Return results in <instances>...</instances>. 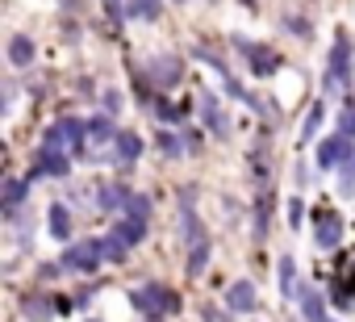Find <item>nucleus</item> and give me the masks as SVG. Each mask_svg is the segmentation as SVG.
Returning a JSON list of instances; mask_svg holds the SVG:
<instances>
[{
  "label": "nucleus",
  "mask_w": 355,
  "mask_h": 322,
  "mask_svg": "<svg viewBox=\"0 0 355 322\" xmlns=\"http://www.w3.org/2000/svg\"><path fill=\"white\" fill-rule=\"evenodd\" d=\"M130 301H134L142 314H175V310H180V297H175L171 289H163V285H142Z\"/></svg>",
  "instance_id": "obj_1"
},
{
  "label": "nucleus",
  "mask_w": 355,
  "mask_h": 322,
  "mask_svg": "<svg viewBox=\"0 0 355 322\" xmlns=\"http://www.w3.org/2000/svg\"><path fill=\"white\" fill-rule=\"evenodd\" d=\"M347 76H351V38L338 34L330 46V63H326V88H343Z\"/></svg>",
  "instance_id": "obj_2"
},
{
  "label": "nucleus",
  "mask_w": 355,
  "mask_h": 322,
  "mask_svg": "<svg viewBox=\"0 0 355 322\" xmlns=\"http://www.w3.org/2000/svg\"><path fill=\"white\" fill-rule=\"evenodd\" d=\"M84 130H88V126H84L80 117H59V121L46 130L42 146H46V151H67V146H76V142L84 138Z\"/></svg>",
  "instance_id": "obj_3"
},
{
  "label": "nucleus",
  "mask_w": 355,
  "mask_h": 322,
  "mask_svg": "<svg viewBox=\"0 0 355 322\" xmlns=\"http://www.w3.org/2000/svg\"><path fill=\"white\" fill-rule=\"evenodd\" d=\"M101 260H105V251H101V239L92 243H71L67 251H63V268H71V272H96L101 268Z\"/></svg>",
  "instance_id": "obj_4"
},
{
  "label": "nucleus",
  "mask_w": 355,
  "mask_h": 322,
  "mask_svg": "<svg viewBox=\"0 0 355 322\" xmlns=\"http://www.w3.org/2000/svg\"><path fill=\"white\" fill-rule=\"evenodd\" d=\"M351 151H355V146H351V142H347L343 134L326 138V142L318 146V168H322V172H330V168H343V159H347Z\"/></svg>",
  "instance_id": "obj_5"
},
{
  "label": "nucleus",
  "mask_w": 355,
  "mask_h": 322,
  "mask_svg": "<svg viewBox=\"0 0 355 322\" xmlns=\"http://www.w3.org/2000/svg\"><path fill=\"white\" fill-rule=\"evenodd\" d=\"M313 222H318V235H313V239H318V247H322V251H330V247L343 239V218H338L334 210H318V218H313Z\"/></svg>",
  "instance_id": "obj_6"
},
{
  "label": "nucleus",
  "mask_w": 355,
  "mask_h": 322,
  "mask_svg": "<svg viewBox=\"0 0 355 322\" xmlns=\"http://www.w3.org/2000/svg\"><path fill=\"white\" fill-rule=\"evenodd\" d=\"M180 76H184V67H180V59H175V55H159V59H150V80L155 84H163V88H175V84H180Z\"/></svg>",
  "instance_id": "obj_7"
},
{
  "label": "nucleus",
  "mask_w": 355,
  "mask_h": 322,
  "mask_svg": "<svg viewBox=\"0 0 355 322\" xmlns=\"http://www.w3.org/2000/svg\"><path fill=\"white\" fill-rule=\"evenodd\" d=\"M226 310L230 314H251L255 310V285L251 280H234L226 289Z\"/></svg>",
  "instance_id": "obj_8"
},
{
  "label": "nucleus",
  "mask_w": 355,
  "mask_h": 322,
  "mask_svg": "<svg viewBox=\"0 0 355 322\" xmlns=\"http://www.w3.org/2000/svg\"><path fill=\"white\" fill-rule=\"evenodd\" d=\"M67 168H71L67 164V151H46L42 146L38 151V164H34V180L38 176H67Z\"/></svg>",
  "instance_id": "obj_9"
},
{
  "label": "nucleus",
  "mask_w": 355,
  "mask_h": 322,
  "mask_svg": "<svg viewBox=\"0 0 355 322\" xmlns=\"http://www.w3.org/2000/svg\"><path fill=\"white\" fill-rule=\"evenodd\" d=\"M201 117H205V126L218 134V138H230V126H226V113H222V105L209 96V92H201Z\"/></svg>",
  "instance_id": "obj_10"
},
{
  "label": "nucleus",
  "mask_w": 355,
  "mask_h": 322,
  "mask_svg": "<svg viewBox=\"0 0 355 322\" xmlns=\"http://www.w3.org/2000/svg\"><path fill=\"white\" fill-rule=\"evenodd\" d=\"M180 218H184V239L197 247V243L205 239V230H201V222H197V210H193V189H184V193H180Z\"/></svg>",
  "instance_id": "obj_11"
},
{
  "label": "nucleus",
  "mask_w": 355,
  "mask_h": 322,
  "mask_svg": "<svg viewBox=\"0 0 355 322\" xmlns=\"http://www.w3.org/2000/svg\"><path fill=\"white\" fill-rule=\"evenodd\" d=\"M297 305H301V318H305V322H330V318H326V305H322V297H318L309 285H301V293H297Z\"/></svg>",
  "instance_id": "obj_12"
},
{
  "label": "nucleus",
  "mask_w": 355,
  "mask_h": 322,
  "mask_svg": "<svg viewBox=\"0 0 355 322\" xmlns=\"http://www.w3.org/2000/svg\"><path fill=\"white\" fill-rule=\"evenodd\" d=\"M9 63H13V67H30V63H34V42H30L26 34H13V38H9Z\"/></svg>",
  "instance_id": "obj_13"
},
{
  "label": "nucleus",
  "mask_w": 355,
  "mask_h": 322,
  "mask_svg": "<svg viewBox=\"0 0 355 322\" xmlns=\"http://www.w3.org/2000/svg\"><path fill=\"white\" fill-rule=\"evenodd\" d=\"M96 205L101 210H117V205H130V193L121 185H101L96 189Z\"/></svg>",
  "instance_id": "obj_14"
},
{
  "label": "nucleus",
  "mask_w": 355,
  "mask_h": 322,
  "mask_svg": "<svg viewBox=\"0 0 355 322\" xmlns=\"http://www.w3.org/2000/svg\"><path fill=\"white\" fill-rule=\"evenodd\" d=\"M113 235H117V239H121L125 247H138V243L146 239V222H142V218H125V222H121V226H117Z\"/></svg>",
  "instance_id": "obj_15"
},
{
  "label": "nucleus",
  "mask_w": 355,
  "mask_h": 322,
  "mask_svg": "<svg viewBox=\"0 0 355 322\" xmlns=\"http://www.w3.org/2000/svg\"><path fill=\"white\" fill-rule=\"evenodd\" d=\"M117 155H121V164H134V159L142 155V138L130 134V130H121L117 134Z\"/></svg>",
  "instance_id": "obj_16"
},
{
  "label": "nucleus",
  "mask_w": 355,
  "mask_h": 322,
  "mask_svg": "<svg viewBox=\"0 0 355 322\" xmlns=\"http://www.w3.org/2000/svg\"><path fill=\"white\" fill-rule=\"evenodd\" d=\"M117 134H121V130H113L109 117H92V121H88V138L101 142V146H105V142H117Z\"/></svg>",
  "instance_id": "obj_17"
},
{
  "label": "nucleus",
  "mask_w": 355,
  "mask_h": 322,
  "mask_svg": "<svg viewBox=\"0 0 355 322\" xmlns=\"http://www.w3.org/2000/svg\"><path fill=\"white\" fill-rule=\"evenodd\" d=\"M67 235H71V218H67V210L55 201V205H51V239L67 243Z\"/></svg>",
  "instance_id": "obj_18"
},
{
  "label": "nucleus",
  "mask_w": 355,
  "mask_h": 322,
  "mask_svg": "<svg viewBox=\"0 0 355 322\" xmlns=\"http://www.w3.org/2000/svg\"><path fill=\"white\" fill-rule=\"evenodd\" d=\"M280 289H284V297H297V260L293 255H280Z\"/></svg>",
  "instance_id": "obj_19"
},
{
  "label": "nucleus",
  "mask_w": 355,
  "mask_h": 322,
  "mask_svg": "<svg viewBox=\"0 0 355 322\" xmlns=\"http://www.w3.org/2000/svg\"><path fill=\"white\" fill-rule=\"evenodd\" d=\"M205 264H209V239H201V243L193 247V255H189V276H201Z\"/></svg>",
  "instance_id": "obj_20"
},
{
  "label": "nucleus",
  "mask_w": 355,
  "mask_h": 322,
  "mask_svg": "<svg viewBox=\"0 0 355 322\" xmlns=\"http://www.w3.org/2000/svg\"><path fill=\"white\" fill-rule=\"evenodd\" d=\"M243 51L255 59V71H259V76H263V71H276V67H272V63H276V55H272V51H259V46H251V42H243Z\"/></svg>",
  "instance_id": "obj_21"
},
{
  "label": "nucleus",
  "mask_w": 355,
  "mask_h": 322,
  "mask_svg": "<svg viewBox=\"0 0 355 322\" xmlns=\"http://www.w3.org/2000/svg\"><path fill=\"white\" fill-rule=\"evenodd\" d=\"M322 117H326V109H322V105H313V109H309V117H305V126H301V142H309V138L322 130Z\"/></svg>",
  "instance_id": "obj_22"
},
{
  "label": "nucleus",
  "mask_w": 355,
  "mask_h": 322,
  "mask_svg": "<svg viewBox=\"0 0 355 322\" xmlns=\"http://www.w3.org/2000/svg\"><path fill=\"white\" fill-rule=\"evenodd\" d=\"M338 189H343V197H351V193H355V151L343 159V180H338Z\"/></svg>",
  "instance_id": "obj_23"
},
{
  "label": "nucleus",
  "mask_w": 355,
  "mask_h": 322,
  "mask_svg": "<svg viewBox=\"0 0 355 322\" xmlns=\"http://www.w3.org/2000/svg\"><path fill=\"white\" fill-rule=\"evenodd\" d=\"M26 201V180H9L5 185V210H17Z\"/></svg>",
  "instance_id": "obj_24"
},
{
  "label": "nucleus",
  "mask_w": 355,
  "mask_h": 322,
  "mask_svg": "<svg viewBox=\"0 0 355 322\" xmlns=\"http://www.w3.org/2000/svg\"><path fill=\"white\" fill-rule=\"evenodd\" d=\"M101 251H105V260H125V243L117 235H105L101 239Z\"/></svg>",
  "instance_id": "obj_25"
},
{
  "label": "nucleus",
  "mask_w": 355,
  "mask_h": 322,
  "mask_svg": "<svg viewBox=\"0 0 355 322\" xmlns=\"http://www.w3.org/2000/svg\"><path fill=\"white\" fill-rule=\"evenodd\" d=\"M338 134H343V138H347V142H351V138H355V105H347V109H343V113H338Z\"/></svg>",
  "instance_id": "obj_26"
},
{
  "label": "nucleus",
  "mask_w": 355,
  "mask_h": 322,
  "mask_svg": "<svg viewBox=\"0 0 355 322\" xmlns=\"http://www.w3.org/2000/svg\"><path fill=\"white\" fill-rule=\"evenodd\" d=\"M21 310H26V318H38V322H42V318H51V305H42V297H26V305H21Z\"/></svg>",
  "instance_id": "obj_27"
},
{
  "label": "nucleus",
  "mask_w": 355,
  "mask_h": 322,
  "mask_svg": "<svg viewBox=\"0 0 355 322\" xmlns=\"http://www.w3.org/2000/svg\"><path fill=\"white\" fill-rule=\"evenodd\" d=\"M330 297H334V305H338V310H351V305H355V301H351V297H355V293H351V285H334V293H330Z\"/></svg>",
  "instance_id": "obj_28"
},
{
  "label": "nucleus",
  "mask_w": 355,
  "mask_h": 322,
  "mask_svg": "<svg viewBox=\"0 0 355 322\" xmlns=\"http://www.w3.org/2000/svg\"><path fill=\"white\" fill-rule=\"evenodd\" d=\"M121 105H125V101H121V92H117V88H109V92H105V117L121 113Z\"/></svg>",
  "instance_id": "obj_29"
},
{
  "label": "nucleus",
  "mask_w": 355,
  "mask_h": 322,
  "mask_svg": "<svg viewBox=\"0 0 355 322\" xmlns=\"http://www.w3.org/2000/svg\"><path fill=\"white\" fill-rule=\"evenodd\" d=\"M159 151H163V155H180V138L163 130V134H159Z\"/></svg>",
  "instance_id": "obj_30"
},
{
  "label": "nucleus",
  "mask_w": 355,
  "mask_h": 322,
  "mask_svg": "<svg viewBox=\"0 0 355 322\" xmlns=\"http://www.w3.org/2000/svg\"><path fill=\"white\" fill-rule=\"evenodd\" d=\"M125 210H130V218H142V222H146V214H150L146 197H130V205H125Z\"/></svg>",
  "instance_id": "obj_31"
},
{
  "label": "nucleus",
  "mask_w": 355,
  "mask_h": 322,
  "mask_svg": "<svg viewBox=\"0 0 355 322\" xmlns=\"http://www.w3.org/2000/svg\"><path fill=\"white\" fill-rule=\"evenodd\" d=\"M134 13L138 17H155L159 13V0H134Z\"/></svg>",
  "instance_id": "obj_32"
},
{
  "label": "nucleus",
  "mask_w": 355,
  "mask_h": 322,
  "mask_svg": "<svg viewBox=\"0 0 355 322\" xmlns=\"http://www.w3.org/2000/svg\"><path fill=\"white\" fill-rule=\"evenodd\" d=\"M301 214H305V210H301V197L288 201V226H293V230H301Z\"/></svg>",
  "instance_id": "obj_33"
}]
</instances>
